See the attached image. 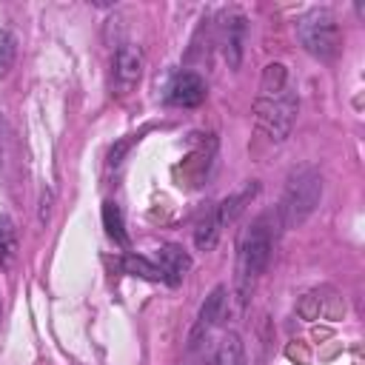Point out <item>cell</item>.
<instances>
[{"label": "cell", "instance_id": "6da1fadb", "mask_svg": "<svg viewBox=\"0 0 365 365\" xmlns=\"http://www.w3.org/2000/svg\"><path fill=\"white\" fill-rule=\"evenodd\" d=\"M297 120V97L288 88L285 66L271 63L262 74L259 100H257V123L274 137L285 140L291 134V125Z\"/></svg>", "mask_w": 365, "mask_h": 365}, {"label": "cell", "instance_id": "7a4b0ae2", "mask_svg": "<svg viewBox=\"0 0 365 365\" xmlns=\"http://www.w3.org/2000/svg\"><path fill=\"white\" fill-rule=\"evenodd\" d=\"M271 259V228H268V217L254 220L242 240H240V251H237V297L240 302H245L259 279V274L268 268Z\"/></svg>", "mask_w": 365, "mask_h": 365}, {"label": "cell", "instance_id": "3957f363", "mask_svg": "<svg viewBox=\"0 0 365 365\" xmlns=\"http://www.w3.org/2000/svg\"><path fill=\"white\" fill-rule=\"evenodd\" d=\"M322 194V177L317 168L305 165L299 171H294L288 177V185L282 191V202H279V220L285 228H294L299 222H305L311 217V211L317 208Z\"/></svg>", "mask_w": 365, "mask_h": 365}, {"label": "cell", "instance_id": "277c9868", "mask_svg": "<svg viewBox=\"0 0 365 365\" xmlns=\"http://www.w3.org/2000/svg\"><path fill=\"white\" fill-rule=\"evenodd\" d=\"M297 37L308 54L319 60H331L339 51V26L328 9H314L297 23Z\"/></svg>", "mask_w": 365, "mask_h": 365}, {"label": "cell", "instance_id": "5b68a950", "mask_svg": "<svg viewBox=\"0 0 365 365\" xmlns=\"http://www.w3.org/2000/svg\"><path fill=\"white\" fill-rule=\"evenodd\" d=\"M254 194H257V185L251 182V185H245L240 194H234V197L222 200L220 205H214L211 211H205V217L200 220V225H197V231H194V242H197V248H200V251H211V248L217 245L222 228H225V225L245 208V202H248Z\"/></svg>", "mask_w": 365, "mask_h": 365}, {"label": "cell", "instance_id": "8992f818", "mask_svg": "<svg viewBox=\"0 0 365 365\" xmlns=\"http://www.w3.org/2000/svg\"><path fill=\"white\" fill-rule=\"evenodd\" d=\"M143 77V51L134 43H123L117 46L114 57H111V88L120 97H128Z\"/></svg>", "mask_w": 365, "mask_h": 365}, {"label": "cell", "instance_id": "52a82bcc", "mask_svg": "<svg viewBox=\"0 0 365 365\" xmlns=\"http://www.w3.org/2000/svg\"><path fill=\"white\" fill-rule=\"evenodd\" d=\"M222 314H225V285H217V288L205 297V302H202V308H200V314H197V322H194V328H191V336H188V351H191V354L200 351V348H205V342H208L214 325H220Z\"/></svg>", "mask_w": 365, "mask_h": 365}, {"label": "cell", "instance_id": "ba28073f", "mask_svg": "<svg viewBox=\"0 0 365 365\" xmlns=\"http://www.w3.org/2000/svg\"><path fill=\"white\" fill-rule=\"evenodd\" d=\"M245 34H248L245 17H242L240 11H231V14L222 20V37H220L222 57H225L228 68H240L242 51H245Z\"/></svg>", "mask_w": 365, "mask_h": 365}, {"label": "cell", "instance_id": "9c48e42d", "mask_svg": "<svg viewBox=\"0 0 365 365\" xmlns=\"http://www.w3.org/2000/svg\"><path fill=\"white\" fill-rule=\"evenodd\" d=\"M205 100V80L197 71H180L171 86H168V103L171 106H182V108H194Z\"/></svg>", "mask_w": 365, "mask_h": 365}, {"label": "cell", "instance_id": "30bf717a", "mask_svg": "<svg viewBox=\"0 0 365 365\" xmlns=\"http://www.w3.org/2000/svg\"><path fill=\"white\" fill-rule=\"evenodd\" d=\"M157 268L163 274V282L180 285L185 279V274L191 271V257L180 245H163L157 251Z\"/></svg>", "mask_w": 365, "mask_h": 365}, {"label": "cell", "instance_id": "8fae6325", "mask_svg": "<svg viewBox=\"0 0 365 365\" xmlns=\"http://www.w3.org/2000/svg\"><path fill=\"white\" fill-rule=\"evenodd\" d=\"M14 259H17V228L6 214H0V268H11Z\"/></svg>", "mask_w": 365, "mask_h": 365}, {"label": "cell", "instance_id": "7c38bea8", "mask_svg": "<svg viewBox=\"0 0 365 365\" xmlns=\"http://www.w3.org/2000/svg\"><path fill=\"white\" fill-rule=\"evenodd\" d=\"M103 225H106V234L117 242V245H123V248H128V234H125V225H123V211H120V205L117 202H103Z\"/></svg>", "mask_w": 365, "mask_h": 365}, {"label": "cell", "instance_id": "4fadbf2b", "mask_svg": "<svg viewBox=\"0 0 365 365\" xmlns=\"http://www.w3.org/2000/svg\"><path fill=\"white\" fill-rule=\"evenodd\" d=\"M211 362H214V365H245L242 342H240V336H237L234 331L222 336V342H220V348L214 351V359H211Z\"/></svg>", "mask_w": 365, "mask_h": 365}, {"label": "cell", "instance_id": "5bb4252c", "mask_svg": "<svg viewBox=\"0 0 365 365\" xmlns=\"http://www.w3.org/2000/svg\"><path fill=\"white\" fill-rule=\"evenodd\" d=\"M123 271H125V274H131V277L151 279V282L163 279V274H160L157 262H151V259H145V257H137V254H125V257H123Z\"/></svg>", "mask_w": 365, "mask_h": 365}, {"label": "cell", "instance_id": "9a60e30c", "mask_svg": "<svg viewBox=\"0 0 365 365\" xmlns=\"http://www.w3.org/2000/svg\"><path fill=\"white\" fill-rule=\"evenodd\" d=\"M14 54H17L14 34H11L9 29H0V80L11 71V66H14Z\"/></svg>", "mask_w": 365, "mask_h": 365}]
</instances>
